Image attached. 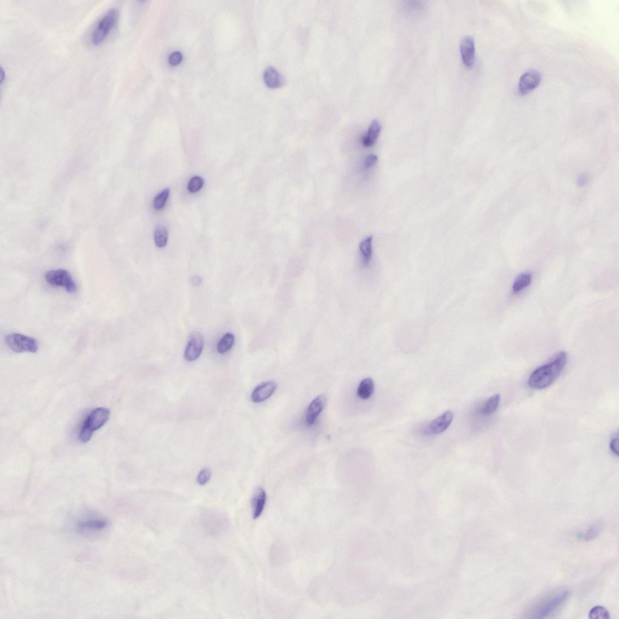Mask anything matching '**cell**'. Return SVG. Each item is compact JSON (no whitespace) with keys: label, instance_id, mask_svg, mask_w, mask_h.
<instances>
[{"label":"cell","instance_id":"4fadbf2b","mask_svg":"<svg viewBox=\"0 0 619 619\" xmlns=\"http://www.w3.org/2000/svg\"><path fill=\"white\" fill-rule=\"evenodd\" d=\"M326 402V396L321 395L318 396L311 402L306 412V418L308 425L311 426L315 423L318 416L324 410Z\"/></svg>","mask_w":619,"mask_h":619},{"label":"cell","instance_id":"ac0fdd59","mask_svg":"<svg viewBox=\"0 0 619 619\" xmlns=\"http://www.w3.org/2000/svg\"><path fill=\"white\" fill-rule=\"evenodd\" d=\"M500 395H495L487 399L482 407L480 413L484 416H489L497 410L500 402Z\"/></svg>","mask_w":619,"mask_h":619},{"label":"cell","instance_id":"7402d4cb","mask_svg":"<svg viewBox=\"0 0 619 619\" xmlns=\"http://www.w3.org/2000/svg\"><path fill=\"white\" fill-rule=\"evenodd\" d=\"M154 238H155L157 247L162 248L166 246L168 238V233L166 228L163 226L157 227L154 233Z\"/></svg>","mask_w":619,"mask_h":619},{"label":"cell","instance_id":"3957f363","mask_svg":"<svg viewBox=\"0 0 619 619\" xmlns=\"http://www.w3.org/2000/svg\"><path fill=\"white\" fill-rule=\"evenodd\" d=\"M119 18L118 10L111 8L99 20L91 33V42L94 45L101 44L113 29Z\"/></svg>","mask_w":619,"mask_h":619},{"label":"cell","instance_id":"e0dca14e","mask_svg":"<svg viewBox=\"0 0 619 619\" xmlns=\"http://www.w3.org/2000/svg\"><path fill=\"white\" fill-rule=\"evenodd\" d=\"M375 391V385L372 378H366L359 384L358 389V395L364 400L372 397Z\"/></svg>","mask_w":619,"mask_h":619},{"label":"cell","instance_id":"9c48e42d","mask_svg":"<svg viewBox=\"0 0 619 619\" xmlns=\"http://www.w3.org/2000/svg\"><path fill=\"white\" fill-rule=\"evenodd\" d=\"M541 75L537 70H530L522 75L519 81V90L522 95H526L540 85Z\"/></svg>","mask_w":619,"mask_h":619},{"label":"cell","instance_id":"7c38bea8","mask_svg":"<svg viewBox=\"0 0 619 619\" xmlns=\"http://www.w3.org/2000/svg\"><path fill=\"white\" fill-rule=\"evenodd\" d=\"M108 521L102 518H90L80 521L77 524L79 532L83 533L100 532L108 526Z\"/></svg>","mask_w":619,"mask_h":619},{"label":"cell","instance_id":"ba28073f","mask_svg":"<svg viewBox=\"0 0 619 619\" xmlns=\"http://www.w3.org/2000/svg\"><path fill=\"white\" fill-rule=\"evenodd\" d=\"M453 418L451 411H447L435 418L424 427L423 433L426 435H437L443 432L449 427Z\"/></svg>","mask_w":619,"mask_h":619},{"label":"cell","instance_id":"2e32d148","mask_svg":"<svg viewBox=\"0 0 619 619\" xmlns=\"http://www.w3.org/2000/svg\"><path fill=\"white\" fill-rule=\"evenodd\" d=\"M266 492L261 487L256 489L252 498L253 517L257 519L261 516L266 506Z\"/></svg>","mask_w":619,"mask_h":619},{"label":"cell","instance_id":"44dd1931","mask_svg":"<svg viewBox=\"0 0 619 619\" xmlns=\"http://www.w3.org/2000/svg\"><path fill=\"white\" fill-rule=\"evenodd\" d=\"M235 342V336L232 333L225 334L219 341L217 345V351L219 354H225L232 349Z\"/></svg>","mask_w":619,"mask_h":619},{"label":"cell","instance_id":"f546056e","mask_svg":"<svg viewBox=\"0 0 619 619\" xmlns=\"http://www.w3.org/2000/svg\"><path fill=\"white\" fill-rule=\"evenodd\" d=\"M610 448L612 452L616 456L619 455L618 452V435H616L610 441Z\"/></svg>","mask_w":619,"mask_h":619},{"label":"cell","instance_id":"cb8c5ba5","mask_svg":"<svg viewBox=\"0 0 619 619\" xmlns=\"http://www.w3.org/2000/svg\"><path fill=\"white\" fill-rule=\"evenodd\" d=\"M589 618L592 619H609L610 618V615L606 608L596 606L590 610Z\"/></svg>","mask_w":619,"mask_h":619},{"label":"cell","instance_id":"ffe728a7","mask_svg":"<svg viewBox=\"0 0 619 619\" xmlns=\"http://www.w3.org/2000/svg\"><path fill=\"white\" fill-rule=\"evenodd\" d=\"M373 236H370L361 242L360 251L365 266L369 264L373 253Z\"/></svg>","mask_w":619,"mask_h":619},{"label":"cell","instance_id":"f1b7e54d","mask_svg":"<svg viewBox=\"0 0 619 619\" xmlns=\"http://www.w3.org/2000/svg\"><path fill=\"white\" fill-rule=\"evenodd\" d=\"M378 161V157L375 155H370L369 156H367L365 161V168H367V169H370V168H372V167L375 166V165L376 164H377Z\"/></svg>","mask_w":619,"mask_h":619},{"label":"cell","instance_id":"7a4b0ae2","mask_svg":"<svg viewBox=\"0 0 619 619\" xmlns=\"http://www.w3.org/2000/svg\"><path fill=\"white\" fill-rule=\"evenodd\" d=\"M110 412L105 408H98L88 415L80 430L79 440L87 443L92 438L93 433L101 429L109 420Z\"/></svg>","mask_w":619,"mask_h":619},{"label":"cell","instance_id":"5bb4252c","mask_svg":"<svg viewBox=\"0 0 619 619\" xmlns=\"http://www.w3.org/2000/svg\"><path fill=\"white\" fill-rule=\"evenodd\" d=\"M263 79L267 86L272 88L280 87L285 82L284 76L273 66L266 68L263 73Z\"/></svg>","mask_w":619,"mask_h":619},{"label":"cell","instance_id":"603a6c76","mask_svg":"<svg viewBox=\"0 0 619 619\" xmlns=\"http://www.w3.org/2000/svg\"><path fill=\"white\" fill-rule=\"evenodd\" d=\"M170 195V189L167 188L162 191L158 196H156L153 201V207L157 210H159L165 206L166 205L168 197Z\"/></svg>","mask_w":619,"mask_h":619},{"label":"cell","instance_id":"d6986e66","mask_svg":"<svg viewBox=\"0 0 619 619\" xmlns=\"http://www.w3.org/2000/svg\"><path fill=\"white\" fill-rule=\"evenodd\" d=\"M532 281V275L530 273L526 272L520 274L516 278L514 283L513 284V292L516 293L521 292V291L529 286V285L531 284Z\"/></svg>","mask_w":619,"mask_h":619},{"label":"cell","instance_id":"4dcf8cb0","mask_svg":"<svg viewBox=\"0 0 619 619\" xmlns=\"http://www.w3.org/2000/svg\"><path fill=\"white\" fill-rule=\"evenodd\" d=\"M202 282V278L199 275L194 276L191 279V283L194 286H201Z\"/></svg>","mask_w":619,"mask_h":619},{"label":"cell","instance_id":"83f0119b","mask_svg":"<svg viewBox=\"0 0 619 619\" xmlns=\"http://www.w3.org/2000/svg\"><path fill=\"white\" fill-rule=\"evenodd\" d=\"M183 56L182 53L179 52H175L171 53L169 57V62L171 65L176 66L179 65L182 61Z\"/></svg>","mask_w":619,"mask_h":619},{"label":"cell","instance_id":"4316f807","mask_svg":"<svg viewBox=\"0 0 619 619\" xmlns=\"http://www.w3.org/2000/svg\"><path fill=\"white\" fill-rule=\"evenodd\" d=\"M600 533V527L598 526H594L590 527L587 530L586 534L584 536V540L587 541H592L593 539L597 537Z\"/></svg>","mask_w":619,"mask_h":619},{"label":"cell","instance_id":"d4e9b609","mask_svg":"<svg viewBox=\"0 0 619 619\" xmlns=\"http://www.w3.org/2000/svg\"><path fill=\"white\" fill-rule=\"evenodd\" d=\"M204 185V179L201 178V177L195 176L190 180L188 185V190L190 193H198L202 189Z\"/></svg>","mask_w":619,"mask_h":619},{"label":"cell","instance_id":"6da1fadb","mask_svg":"<svg viewBox=\"0 0 619 619\" xmlns=\"http://www.w3.org/2000/svg\"><path fill=\"white\" fill-rule=\"evenodd\" d=\"M567 362V354H558L551 362L535 370L530 376L528 384L534 390H544L552 385L563 372Z\"/></svg>","mask_w":619,"mask_h":619},{"label":"cell","instance_id":"484cf974","mask_svg":"<svg viewBox=\"0 0 619 619\" xmlns=\"http://www.w3.org/2000/svg\"><path fill=\"white\" fill-rule=\"evenodd\" d=\"M211 477V472L209 469H204L199 473L197 481L200 485L204 486L207 483Z\"/></svg>","mask_w":619,"mask_h":619},{"label":"cell","instance_id":"52a82bcc","mask_svg":"<svg viewBox=\"0 0 619 619\" xmlns=\"http://www.w3.org/2000/svg\"><path fill=\"white\" fill-rule=\"evenodd\" d=\"M204 337L201 332H195L191 334L188 340L184 358L188 362H193L201 355L204 347Z\"/></svg>","mask_w":619,"mask_h":619},{"label":"cell","instance_id":"30bf717a","mask_svg":"<svg viewBox=\"0 0 619 619\" xmlns=\"http://www.w3.org/2000/svg\"><path fill=\"white\" fill-rule=\"evenodd\" d=\"M460 52L464 64L467 67H472L475 60V41L473 37L466 35L461 39Z\"/></svg>","mask_w":619,"mask_h":619},{"label":"cell","instance_id":"5b68a950","mask_svg":"<svg viewBox=\"0 0 619 619\" xmlns=\"http://www.w3.org/2000/svg\"><path fill=\"white\" fill-rule=\"evenodd\" d=\"M5 342L12 352L16 353H35L38 350V344L36 339L22 334H10L5 336Z\"/></svg>","mask_w":619,"mask_h":619},{"label":"cell","instance_id":"8fae6325","mask_svg":"<svg viewBox=\"0 0 619 619\" xmlns=\"http://www.w3.org/2000/svg\"><path fill=\"white\" fill-rule=\"evenodd\" d=\"M277 385L275 382L269 381L264 382L253 391L251 395V400L254 403H261L270 398L275 393Z\"/></svg>","mask_w":619,"mask_h":619},{"label":"cell","instance_id":"9a60e30c","mask_svg":"<svg viewBox=\"0 0 619 619\" xmlns=\"http://www.w3.org/2000/svg\"><path fill=\"white\" fill-rule=\"evenodd\" d=\"M381 125L379 120L375 119L370 124L366 135L362 137V143L364 147L369 148L373 146L380 135Z\"/></svg>","mask_w":619,"mask_h":619},{"label":"cell","instance_id":"8992f818","mask_svg":"<svg viewBox=\"0 0 619 619\" xmlns=\"http://www.w3.org/2000/svg\"><path fill=\"white\" fill-rule=\"evenodd\" d=\"M45 281L50 286L64 288L68 293L76 292L77 286L72 275L65 269H55L48 271L45 274Z\"/></svg>","mask_w":619,"mask_h":619},{"label":"cell","instance_id":"277c9868","mask_svg":"<svg viewBox=\"0 0 619 619\" xmlns=\"http://www.w3.org/2000/svg\"><path fill=\"white\" fill-rule=\"evenodd\" d=\"M569 596V591H563L542 601L532 610V617L541 619L551 615L563 606Z\"/></svg>","mask_w":619,"mask_h":619},{"label":"cell","instance_id":"1f68e13d","mask_svg":"<svg viewBox=\"0 0 619 619\" xmlns=\"http://www.w3.org/2000/svg\"><path fill=\"white\" fill-rule=\"evenodd\" d=\"M4 78H5V72L3 70V68H1V80H0V82H1V84L3 83Z\"/></svg>","mask_w":619,"mask_h":619}]
</instances>
